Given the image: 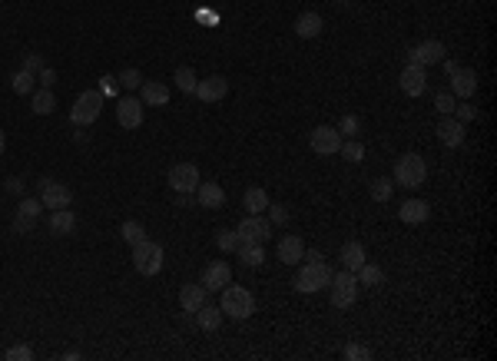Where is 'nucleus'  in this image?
<instances>
[{
  "label": "nucleus",
  "mask_w": 497,
  "mask_h": 361,
  "mask_svg": "<svg viewBox=\"0 0 497 361\" xmlns=\"http://www.w3.org/2000/svg\"><path fill=\"white\" fill-rule=\"evenodd\" d=\"M219 309H222L226 318L243 322V318H249V315L255 311V299H252V292H249L245 285H232L229 282V285L222 288V305H219Z\"/></svg>",
  "instance_id": "1"
},
{
  "label": "nucleus",
  "mask_w": 497,
  "mask_h": 361,
  "mask_svg": "<svg viewBox=\"0 0 497 361\" xmlns=\"http://www.w3.org/2000/svg\"><path fill=\"white\" fill-rule=\"evenodd\" d=\"M424 179H428V162H424V156L405 153V156L395 162V186L418 189V186H424Z\"/></svg>",
  "instance_id": "2"
},
{
  "label": "nucleus",
  "mask_w": 497,
  "mask_h": 361,
  "mask_svg": "<svg viewBox=\"0 0 497 361\" xmlns=\"http://www.w3.org/2000/svg\"><path fill=\"white\" fill-rule=\"evenodd\" d=\"M331 282V269L325 265V259H315L302 265L298 275H295V292H302V295H312V292H322V288H329Z\"/></svg>",
  "instance_id": "3"
},
{
  "label": "nucleus",
  "mask_w": 497,
  "mask_h": 361,
  "mask_svg": "<svg viewBox=\"0 0 497 361\" xmlns=\"http://www.w3.org/2000/svg\"><path fill=\"white\" fill-rule=\"evenodd\" d=\"M163 262H166V252L159 242H150V239H143L133 246V265H136V272L140 275H159L163 272Z\"/></svg>",
  "instance_id": "4"
},
{
  "label": "nucleus",
  "mask_w": 497,
  "mask_h": 361,
  "mask_svg": "<svg viewBox=\"0 0 497 361\" xmlns=\"http://www.w3.org/2000/svg\"><path fill=\"white\" fill-rule=\"evenodd\" d=\"M331 305L335 309H352L358 299V278L352 269H342V272H331Z\"/></svg>",
  "instance_id": "5"
},
{
  "label": "nucleus",
  "mask_w": 497,
  "mask_h": 361,
  "mask_svg": "<svg viewBox=\"0 0 497 361\" xmlns=\"http://www.w3.org/2000/svg\"><path fill=\"white\" fill-rule=\"evenodd\" d=\"M100 113H103V93L100 90H83L77 100H73L70 120H73V126H89L100 120Z\"/></svg>",
  "instance_id": "6"
},
{
  "label": "nucleus",
  "mask_w": 497,
  "mask_h": 361,
  "mask_svg": "<svg viewBox=\"0 0 497 361\" xmlns=\"http://www.w3.org/2000/svg\"><path fill=\"white\" fill-rule=\"evenodd\" d=\"M40 202H43V209H70L73 189L57 179H40Z\"/></svg>",
  "instance_id": "7"
},
{
  "label": "nucleus",
  "mask_w": 497,
  "mask_h": 361,
  "mask_svg": "<svg viewBox=\"0 0 497 361\" xmlns=\"http://www.w3.org/2000/svg\"><path fill=\"white\" fill-rule=\"evenodd\" d=\"M308 146H312V153H319V156H335V153L342 150V133L335 126H315L312 136H308Z\"/></svg>",
  "instance_id": "8"
},
{
  "label": "nucleus",
  "mask_w": 497,
  "mask_h": 361,
  "mask_svg": "<svg viewBox=\"0 0 497 361\" xmlns=\"http://www.w3.org/2000/svg\"><path fill=\"white\" fill-rule=\"evenodd\" d=\"M226 93H229V80L222 73H213L196 83V93H192V97L203 103H219V100H226Z\"/></svg>",
  "instance_id": "9"
},
{
  "label": "nucleus",
  "mask_w": 497,
  "mask_h": 361,
  "mask_svg": "<svg viewBox=\"0 0 497 361\" xmlns=\"http://www.w3.org/2000/svg\"><path fill=\"white\" fill-rule=\"evenodd\" d=\"M236 236H239V242H266V239H272V222L262 215H245L236 229Z\"/></svg>",
  "instance_id": "10"
},
{
  "label": "nucleus",
  "mask_w": 497,
  "mask_h": 361,
  "mask_svg": "<svg viewBox=\"0 0 497 361\" xmlns=\"http://www.w3.org/2000/svg\"><path fill=\"white\" fill-rule=\"evenodd\" d=\"M398 87L405 97H421L424 90H428V73H424V66L418 63H408L401 73H398Z\"/></svg>",
  "instance_id": "11"
},
{
  "label": "nucleus",
  "mask_w": 497,
  "mask_h": 361,
  "mask_svg": "<svg viewBox=\"0 0 497 361\" xmlns=\"http://www.w3.org/2000/svg\"><path fill=\"white\" fill-rule=\"evenodd\" d=\"M169 186H173V192H196V186H199V169H196L192 162H176V166L169 169Z\"/></svg>",
  "instance_id": "12"
},
{
  "label": "nucleus",
  "mask_w": 497,
  "mask_h": 361,
  "mask_svg": "<svg viewBox=\"0 0 497 361\" xmlns=\"http://www.w3.org/2000/svg\"><path fill=\"white\" fill-rule=\"evenodd\" d=\"M116 120H120L123 129L143 126V100L140 97H123V100L116 103Z\"/></svg>",
  "instance_id": "13"
},
{
  "label": "nucleus",
  "mask_w": 497,
  "mask_h": 361,
  "mask_svg": "<svg viewBox=\"0 0 497 361\" xmlns=\"http://www.w3.org/2000/svg\"><path fill=\"white\" fill-rule=\"evenodd\" d=\"M199 282H203L206 292H222V288L232 282V269L226 262H209L203 269V278H199Z\"/></svg>",
  "instance_id": "14"
},
{
  "label": "nucleus",
  "mask_w": 497,
  "mask_h": 361,
  "mask_svg": "<svg viewBox=\"0 0 497 361\" xmlns=\"http://www.w3.org/2000/svg\"><path fill=\"white\" fill-rule=\"evenodd\" d=\"M447 80H451V93L458 100H471L474 93H477V73L468 70V66H458L454 73H447Z\"/></svg>",
  "instance_id": "15"
},
{
  "label": "nucleus",
  "mask_w": 497,
  "mask_h": 361,
  "mask_svg": "<svg viewBox=\"0 0 497 361\" xmlns=\"http://www.w3.org/2000/svg\"><path fill=\"white\" fill-rule=\"evenodd\" d=\"M445 43L441 40H424V43H418L415 50L408 53V63H418V66H431V63H441L445 60Z\"/></svg>",
  "instance_id": "16"
},
{
  "label": "nucleus",
  "mask_w": 497,
  "mask_h": 361,
  "mask_svg": "<svg viewBox=\"0 0 497 361\" xmlns=\"http://www.w3.org/2000/svg\"><path fill=\"white\" fill-rule=\"evenodd\" d=\"M43 212V202L40 199H20V206H17V219H13V232H30L34 229V222H37V215Z\"/></svg>",
  "instance_id": "17"
},
{
  "label": "nucleus",
  "mask_w": 497,
  "mask_h": 361,
  "mask_svg": "<svg viewBox=\"0 0 497 361\" xmlns=\"http://www.w3.org/2000/svg\"><path fill=\"white\" fill-rule=\"evenodd\" d=\"M275 255H279L282 265H298L302 255H305V242H302V236H292V232H289V236H282Z\"/></svg>",
  "instance_id": "18"
},
{
  "label": "nucleus",
  "mask_w": 497,
  "mask_h": 361,
  "mask_svg": "<svg viewBox=\"0 0 497 361\" xmlns=\"http://www.w3.org/2000/svg\"><path fill=\"white\" fill-rule=\"evenodd\" d=\"M464 123L461 120H454V116H441V123H438V139H441V146H447V150H454V146H461L464 143Z\"/></svg>",
  "instance_id": "19"
},
{
  "label": "nucleus",
  "mask_w": 497,
  "mask_h": 361,
  "mask_svg": "<svg viewBox=\"0 0 497 361\" xmlns=\"http://www.w3.org/2000/svg\"><path fill=\"white\" fill-rule=\"evenodd\" d=\"M206 302H209V292L203 288V282L179 288V305H182V315H192V311H199Z\"/></svg>",
  "instance_id": "20"
},
{
  "label": "nucleus",
  "mask_w": 497,
  "mask_h": 361,
  "mask_svg": "<svg viewBox=\"0 0 497 361\" xmlns=\"http://www.w3.org/2000/svg\"><path fill=\"white\" fill-rule=\"evenodd\" d=\"M322 27H325V20H322L315 10H305V13H298L295 17V24H292V30H295V37H302V40H315L322 34Z\"/></svg>",
  "instance_id": "21"
},
{
  "label": "nucleus",
  "mask_w": 497,
  "mask_h": 361,
  "mask_svg": "<svg viewBox=\"0 0 497 361\" xmlns=\"http://www.w3.org/2000/svg\"><path fill=\"white\" fill-rule=\"evenodd\" d=\"M196 202L203 209H222L226 206V189L219 186V183H199L196 186Z\"/></svg>",
  "instance_id": "22"
},
{
  "label": "nucleus",
  "mask_w": 497,
  "mask_h": 361,
  "mask_svg": "<svg viewBox=\"0 0 497 361\" xmlns=\"http://www.w3.org/2000/svg\"><path fill=\"white\" fill-rule=\"evenodd\" d=\"M428 215H431V206L424 199H408V202H401V209H398V219L405 225H421V222H428Z\"/></svg>",
  "instance_id": "23"
},
{
  "label": "nucleus",
  "mask_w": 497,
  "mask_h": 361,
  "mask_svg": "<svg viewBox=\"0 0 497 361\" xmlns=\"http://www.w3.org/2000/svg\"><path fill=\"white\" fill-rule=\"evenodd\" d=\"M140 100H143V106H166L169 103V87L159 83V80H143Z\"/></svg>",
  "instance_id": "24"
},
{
  "label": "nucleus",
  "mask_w": 497,
  "mask_h": 361,
  "mask_svg": "<svg viewBox=\"0 0 497 361\" xmlns=\"http://www.w3.org/2000/svg\"><path fill=\"white\" fill-rule=\"evenodd\" d=\"M50 232L53 236H73L77 232V215L70 209H50Z\"/></svg>",
  "instance_id": "25"
},
{
  "label": "nucleus",
  "mask_w": 497,
  "mask_h": 361,
  "mask_svg": "<svg viewBox=\"0 0 497 361\" xmlns=\"http://www.w3.org/2000/svg\"><path fill=\"white\" fill-rule=\"evenodd\" d=\"M30 110L37 113V116H50L53 110H57V97H53V90L40 87L30 93Z\"/></svg>",
  "instance_id": "26"
},
{
  "label": "nucleus",
  "mask_w": 497,
  "mask_h": 361,
  "mask_svg": "<svg viewBox=\"0 0 497 361\" xmlns=\"http://www.w3.org/2000/svg\"><path fill=\"white\" fill-rule=\"evenodd\" d=\"M239 262H243L245 269H259L262 262H266V249H262V242H239Z\"/></svg>",
  "instance_id": "27"
},
{
  "label": "nucleus",
  "mask_w": 497,
  "mask_h": 361,
  "mask_svg": "<svg viewBox=\"0 0 497 361\" xmlns=\"http://www.w3.org/2000/svg\"><path fill=\"white\" fill-rule=\"evenodd\" d=\"M243 206L249 215H259V212H266L268 209V192L262 186H249L245 189V196H243Z\"/></svg>",
  "instance_id": "28"
},
{
  "label": "nucleus",
  "mask_w": 497,
  "mask_h": 361,
  "mask_svg": "<svg viewBox=\"0 0 497 361\" xmlns=\"http://www.w3.org/2000/svg\"><path fill=\"white\" fill-rule=\"evenodd\" d=\"M338 259H342L345 269H352V272H355L361 262H368V255H365V246H361V242H345L342 252H338Z\"/></svg>",
  "instance_id": "29"
},
{
  "label": "nucleus",
  "mask_w": 497,
  "mask_h": 361,
  "mask_svg": "<svg viewBox=\"0 0 497 361\" xmlns=\"http://www.w3.org/2000/svg\"><path fill=\"white\" fill-rule=\"evenodd\" d=\"M196 315H199V318H196V325H199L203 332H216L219 325H222V309L209 305V302H206V305H203L199 311H196Z\"/></svg>",
  "instance_id": "30"
},
{
  "label": "nucleus",
  "mask_w": 497,
  "mask_h": 361,
  "mask_svg": "<svg viewBox=\"0 0 497 361\" xmlns=\"http://www.w3.org/2000/svg\"><path fill=\"white\" fill-rule=\"evenodd\" d=\"M355 278H358V285H382L384 282V272L378 269V265H368V262H361L355 269Z\"/></svg>",
  "instance_id": "31"
},
{
  "label": "nucleus",
  "mask_w": 497,
  "mask_h": 361,
  "mask_svg": "<svg viewBox=\"0 0 497 361\" xmlns=\"http://www.w3.org/2000/svg\"><path fill=\"white\" fill-rule=\"evenodd\" d=\"M10 87H13V93H20V97H27V93H34V90H37V73H27V70H17V73L10 76Z\"/></svg>",
  "instance_id": "32"
},
{
  "label": "nucleus",
  "mask_w": 497,
  "mask_h": 361,
  "mask_svg": "<svg viewBox=\"0 0 497 361\" xmlns=\"http://www.w3.org/2000/svg\"><path fill=\"white\" fill-rule=\"evenodd\" d=\"M391 192H395V179H391V176H378V179L371 183V199L375 202H388Z\"/></svg>",
  "instance_id": "33"
},
{
  "label": "nucleus",
  "mask_w": 497,
  "mask_h": 361,
  "mask_svg": "<svg viewBox=\"0 0 497 361\" xmlns=\"http://www.w3.org/2000/svg\"><path fill=\"white\" fill-rule=\"evenodd\" d=\"M454 106H458V97H454L451 90H438V93H434V110L441 113V116H451Z\"/></svg>",
  "instance_id": "34"
},
{
  "label": "nucleus",
  "mask_w": 497,
  "mask_h": 361,
  "mask_svg": "<svg viewBox=\"0 0 497 361\" xmlns=\"http://www.w3.org/2000/svg\"><path fill=\"white\" fill-rule=\"evenodd\" d=\"M120 236L127 239L129 246H136V242L146 239V229H143V222H136V219H127V222L120 225Z\"/></svg>",
  "instance_id": "35"
},
{
  "label": "nucleus",
  "mask_w": 497,
  "mask_h": 361,
  "mask_svg": "<svg viewBox=\"0 0 497 361\" xmlns=\"http://www.w3.org/2000/svg\"><path fill=\"white\" fill-rule=\"evenodd\" d=\"M173 80H176V87L182 90V93H196V83H199V80H196V73H192L189 66H179L176 73H173Z\"/></svg>",
  "instance_id": "36"
},
{
  "label": "nucleus",
  "mask_w": 497,
  "mask_h": 361,
  "mask_svg": "<svg viewBox=\"0 0 497 361\" xmlns=\"http://www.w3.org/2000/svg\"><path fill=\"white\" fill-rule=\"evenodd\" d=\"M348 162H361L365 160V146L358 143V139H342V150H338Z\"/></svg>",
  "instance_id": "37"
},
{
  "label": "nucleus",
  "mask_w": 497,
  "mask_h": 361,
  "mask_svg": "<svg viewBox=\"0 0 497 361\" xmlns=\"http://www.w3.org/2000/svg\"><path fill=\"white\" fill-rule=\"evenodd\" d=\"M116 83H120L123 90H140V87H143V73L129 66V70H123V73L116 76Z\"/></svg>",
  "instance_id": "38"
},
{
  "label": "nucleus",
  "mask_w": 497,
  "mask_h": 361,
  "mask_svg": "<svg viewBox=\"0 0 497 361\" xmlns=\"http://www.w3.org/2000/svg\"><path fill=\"white\" fill-rule=\"evenodd\" d=\"M216 246L222 252H236L239 249V236H236V229H226V232H219L216 236Z\"/></svg>",
  "instance_id": "39"
},
{
  "label": "nucleus",
  "mask_w": 497,
  "mask_h": 361,
  "mask_svg": "<svg viewBox=\"0 0 497 361\" xmlns=\"http://www.w3.org/2000/svg\"><path fill=\"white\" fill-rule=\"evenodd\" d=\"M3 358L7 361H30L34 358V348H30V345H13V348L3 351Z\"/></svg>",
  "instance_id": "40"
},
{
  "label": "nucleus",
  "mask_w": 497,
  "mask_h": 361,
  "mask_svg": "<svg viewBox=\"0 0 497 361\" xmlns=\"http://www.w3.org/2000/svg\"><path fill=\"white\" fill-rule=\"evenodd\" d=\"M345 358L348 361H368L371 351L365 348V345H358V341H352V345H345Z\"/></svg>",
  "instance_id": "41"
},
{
  "label": "nucleus",
  "mask_w": 497,
  "mask_h": 361,
  "mask_svg": "<svg viewBox=\"0 0 497 361\" xmlns=\"http://www.w3.org/2000/svg\"><path fill=\"white\" fill-rule=\"evenodd\" d=\"M358 129H361V120H358V116H352V113H345L342 123H338V133H345V136H355Z\"/></svg>",
  "instance_id": "42"
},
{
  "label": "nucleus",
  "mask_w": 497,
  "mask_h": 361,
  "mask_svg": "<svg viewBox=\"0 0 497 361\" xmlns=\"http://www.w3.org/2000/svg\"><path fill=\"white\" fill-rule=\"evenodd\" d=\"M451 116H454V120H461V123H468V120H477V106H471V103H458Z\"/></svg>",
  "instance_id": "43"
},
{
  "label": "nucleus",
  "mask_w": 497,
  "mask_h": 361,
  "mask_svg": "<svg viewBox=\"0 0 497 361\" xmlns=\"http://www.w3.org/2000/svg\"><path fill=\"white\" fill-rule=\"evenodd\" d=\"M47 63H43V57L40 53H24V66L20 70H27V73H40Z\"/></svg>",
  "instance_id": "44"
},
{
  "label": "nucleus",
  "mask_w": 497,
  "mask_h": 361,
  "mask_svg": "<svg viewBox=\"0 0 497 361\" xmlns=\"http://www.w3.org/2000/svg\"><path fill=\"white\" fill-rule=\"evenodd\" d=\"M268 222L285 225V222H289V209H285V206H272V202H268Z\"/></svg>",
  "instance_id": "45"
},
{
  "label": "nucleus",
  "mask_w": 497,
  "mask_h": 361,
  "mask_svg": "<svg viewBox=\"0 0 497 361\" xmlns=\"http://www.w3.org/2000/svg\"><path fill=\"white\" fill-rule=\"evenodd\" d=\"M37 83H40V87H47V90H53V83H57V73H53L50 66H43V70L37 73Z\"/></svg>",
  "instance_id": "46"
},
{
  "label": "nucleus",
  "mask_w": 497,
  "mask_h": 361,
  "mask_svg": "<svg viewBox=\"0 0 497 361\" xmlns=\"http://www.w3.org/2000/svg\"><path fill=\"white\" fill-rule=\"evenodd\" d=\"M7 192H13V196H24V179H20V176H10V179H7Z\"/></svg>",
  "instance_id": "47"
},
{
  "label": "nucleus",
  "mask_w": 497,
  "mask_h": 361,
  "mask_svg": "<svg viewBox=\"0 0 497 361\" xmlns=\"http://www.w3.org/2000/svg\"><path fill=\"white\" fill-rule=\"evenodd\" d=\"M116 87H120V83H116V76H103V83H100V93H106V97H110V93H113Z\"/></svg>",
  "instance_id": "48"
},
{
  "label": "nucleus",
  "mask_w": 497,
  "mask_h": 361,
  "mask_svg": "<svg viewBox=\"0 0 497 361\" xmlns=\"http://www.w3.org/2000/svg\"><path fill=\"white\" fill-rule=\"evenodd\" d=\"M3 150H7V136H3V129H0V156H3Z\"/></svg>",
  "instance_id": "49"
}]
</instances>
